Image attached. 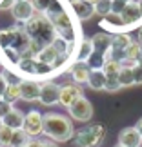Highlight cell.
I'll return each mask as SVG.
<instances>
[{"label": "cell", "mask_w": 142, "mask_h": 147, "mask_svg": "<svg viewBox=\"0 0 142 147\" xmlns=\"http://www.w3.org/2000/svg\"><path fill=\"white\" fill-rule=\"evenodd\" d=\"M86 2H89V4H96L99 0H86Z\"/></svg>", "instance_id": "74e56055"}, {"label": "cell", "mask_w": 142, "mask_h": 147, "mask_svg": "<svg viewBox=\"0 0 142 147\" xmlns=\"http://www.w3.org/2000/svg\"><path fill=\"white\" fill-rule=\"evenodd\" d=\"M69 115H71L73 120H77V122H88V120H91V116H93V105H91V102H89L88 98L80 96L75 104L69 107Z\"/></svg>", "instance_id": "5b68a950"}, {"label": "cell", "mask_w": 142, "mask_h": 147, "mask_svg": "<svg viewBox=\"0 0 142 147\" xmlns=\"http://www.w3.org/2000/svg\"><path fill=\"white\" fill-rule=\"evenodd\" d=\"M0 123L7 125L9 129H22V123H24V115L18 111V109H11L7 115H4L0 118Z\"/></svg>", "instance_id": "9a60e30c"}, {"label": "cell", "mask_w": 142, "mask_h": 147, "mask_svg": "<svg viewBox=\"0 0 142 147\" xmlns=\"http://www.w3.org/2000/svg\"><path fill=\"white\" fill-rule=\"evenodd\" d=\"M29 136L22 131V129H15L13 131V136H11V144H9V147H24L27 142H29Z\"/></svg>", "instance_id": "cb8c5ba5"}, {"label": "cell", "mask_w": 142, "mask_h": 147, "mask_svg": "<svg viewBox=\"0 0 142 147\" xmlns=\"http://www.w3.org/2000/svg\"><path fill=\"white\" fill-rule=\"evenodd\" d=\"M135 129H137V131L140 133V136H142V118H140L137 123H135Z\"/></svg>", "instance_id": "d590c367"}, {"label": "cell", "mask_w": 142, "mask_h": 147, "mask_svg": "<svg viewBox=\"0 0 142 147\" xmlns=\"http://www.w3.org/2000/svg\"><path fill=\"white\" fill-rule=\"evenodd\" d=\"M118 82H120L122 87H128V86H133V84H135L133 67L131 65H122L120 67V71H118Z\"/></svg>", "instance_id": "603a6c76"}, {"label": "cell", "mask_w": 142, "mask_h": 147, "mask_svg": "<svg viewBox=\"0 0 142 147\" xmlns=\"http://www.w3.org/2000/svg\"><path fill=\"white\" fill-rule=\"evenodd\" d=\"M139 65H142V55H140V58H139V62H137Z\"/></svg>", "instance_id": "f35d334b"}, {"label": "cell", "mask_w": 142, "mask_h": 147, "mask_svg": "<svg viewBox=\"0 0 142 147\" xmlns=\"http://www.w3.org/2000/svg\"><path fill=\"white\" fill-rule=\"evenodd\" d=\"M142 144V136L135 127H126L118 134V145L124 147H139Z\"/></svg>", "instance_id": "7c38bea8"}, {"label": "cell", "mask_w": 142, "mask_h": 147, "mask_svg": "<svg viewBox=\"0 0 142 147\" xmlns=\"http://www.w3.org/2000/svg\"><path fill=\"white\" fill-rule=\"evenodd\" d=\"M95 5V13L100 15V16H106L111 13V0H99Z\"/></svg>", "instance_id": "4316f807"}, {"label": "cell", "mask_w": 142, "mask_h": 147, "mask_svg": "<svg viewBox=\"0 0 142 147\" xmlns=\"http://www.w3.org/2000/svg\"><path fill=\"white\" fill-rule=\"evenodd\" d=\"M58 94H60V86L55 84L53 80H46L40 86V96L38 102L46 107H51L55 104H58Z\"/></svg>", "instance_id": "52a82bcc"}, {"label": "cell", "mask_w": 142, "mask_h": 147, "mask_svg": "<svg viewBox=\"0 0 142 147\" xmlns=\"http://www.w3.org/2000/svg\"><path fill=\"white\" fill-rule=\"evenodd\" d=\"M93 53V44H91V38H84V40L78 42V46L75 47V53H73V58L75 60H80V62H86Z\"/></svg>", "instance_id": "ac0fdd59"}, {"label": "cell", "mask_w": 142, "mask_h": 147, "mask_svg": "<svg viewBox=\"0 0 142 147\" xmlns=\"http://www.w3.org/2000/svg\"><path fill=\"white\" fill-rule=\"evenodd\" d=\"M11 15L16 22H27L35 16V5L31 0H16L11 7Z\"/></svg>", "instance_id": "ba28073f"}, {"label": "cell", "mask_w": 142, "mask_h": 147, "mask_svg": "<svg viewBox=\"0 0 142 147\" xmlns=\"http://www.w3.org/2000/svg\"><path fill=\"white\" fill-rule=\"evenodd\" d=\"M100 26L107 31H115V33H124L128 29L126 24H124V20L120 18V15H115V13H109V15L102 16Z\"/></svg>", "instance_id": "5bb4252c"}, {"label": "cell", "mask_w": 142, "mask_h": 147, "mask_svg": "<svg viewBox=\"0 0 142 147\" xmlns=\"http://www.w3.org/2000/svg\"><path fill=\"white\" fill-rule=\"evenodd\" d=\"M140 55H142V44L137 42V40H133V42L126 47V60L122 62V65H131V67H133V65L139 62Z\"/></svg>", "instance_id": "e0dca14e"}, {"label": "cell", "mask_w": 142, "mask_h": 147, "mask_svg": "<svg viewBox=\"0 0 142 147\" xmlns=\"http://www.w3.org/2000/svg\"><path fill=\"white\" fill-rule=\"evenodd\" d=\"M82 96V89L77 82H71V84H64L60 86V94H58V104L64 105V107H69L75 104V102Z\"/></svg>", "instance_id": "8992f818"}, {"label": "cell", "mask_w": 142, "mask_h": 147, "mask_svg": "<svg viewBox=\"0 0 142 147\" xmlns=\"http://www.w3.org/2000/svg\"><path fill=\"white\" fill-rule=\"evenodd\" d=\"M133 78H135V84H142V65L139 64L133 65Z\"/></svg>", "instance_id": "4dcf8cb0"}, {"label": "cell", "mask_w": 142, "mask_h": 147, "mask_svg": "<svg viewBox=\"0 0 142 147\" xmlns=\"http://www.w3.org/2000/svg\"><path fill=\"white\" fill-rule=\"evenodd\" d=\"M106 136V129L100 123H91L88 127H82L80 131L73 134L78 147H96Z\"/></svg>", "instance_id": "3957f363"}, {"label": "cell", "mask_w": 142, "mask_h": 147, "mask_svg": "<svg viewBox=\"0 0 142 147\" xmlns=\"http://www.w3.org/2000/svg\"><path fill=\"white\" fill-rule=\"evenodd\" d=\"M11 136H13V129H9L7 125L0 123V147H9Z\"/></svg>", "instance_id": "484cf974"}, {"label": "cell", "mask_w": 142, "mask_h": 147, "mask_svg": "<svg viewBox=\"0 0 142 147\" xmlns=\"http://www.w3.org/2000/svg\"><path fill=\"white\" fill-rule=\"evenodd\" d=\"M58 51L55 49V46L53 44H49V46H44L42 49H40V53L37 55V60L38 62H42V64H49V65H53L55 64V60L58 58Z\"/></svg>", "instance_id": "ffe728a7"}, {"label": "cell", "mask_w": 142, "mask_h": 147, "mask_svg": "<svg viewBox=\"0 0 142 147\" xmlns=\"http://www.w3.org/2000/svg\"><path fill=\"white\" fill-rule=\"evenodd\" d=\"M86 84L93 89V91H100V89H104L106 87V75H104V71H102V69H91Z\"/></svg>", "instance_id": "d6986e66"}, {"label": "cell", "mask_w": 142, "mask_h": 147, "mask_svg": "<svg viewBox=\"0 0 142 147\" xmlns=\"http://www.w3.org/2000/svg\"><path fill=\"white\" fill-rule=\"evenodd\" d=\"M69 4L78 20H88L95 15V5L86 2V0H69Z\"/></svg>", "instance_id": "4fadbf2b"}, {"label": "cell", "mask_w": 142, "mask_h": 147, "mask_svg": "<svg viewBox=\"0 0 142 147\" xmlns=\"http://www.w3.org/2000/svg\"><path fill=\"white\" fill-rule=\"evenodd\" d=\"M7 78H5V75H0V96H4V91L5 87H7Z\"/></svg>", "instance_id": "d6a6232c"}, {"label": "cell", "mask_w": 142, "mask_h": 147, "mask_svg": "<svg viewBox=\"0 0 142 147\" xmlns=\"http://www.w3.org/2000/svg\"><path fill=\"white\" fill-rule=\"evenodd\" d=\"M44 134L53 142H67L73 138V125L71 120L58 113H48L44 115Z\"/></svg>", "instance_id": "6da1fadb"}, {"label": "cell", "mask_w": 142, "mask_h": 147, "mask_svg": "<svg viewBox=\"0 0 142 147\" xmlns=\"http://www.w3.org/2000/svg\"><path fill=\"white\" fill-rule=\"evenodd\" d=\"M131 36L128 35V33H115V35L111 36V47L113 49H122L126 51V47L131 44Z\"/></svg>", "instance_id": "7402d4cb"}, {"label": "cell", "mask_w": 142, "mask_h": 147, "mask_svg": "<svg viewBox=\"0 0 142 147\" xmlns=\"http://www.w3.org/2000/svg\"><path fill=\"white\" fill-rule=\"evenodd\" d=\"M120 82H118V76H106V91L109 93H117L118 89H120Z\"/></svg>", "instance_id": "83f0119b"}, {"label": "cell", "mask_w": 142, "mask_h": 147, "mask_svg": "<svg viewBox=\"0 0 142 147\" xmlns=\"http://www.w3.org/2000/svg\"><path fill=\"white\" fill-rule=\"evenodd\" d=\"M40 86L42 84L33 78H24L20 80V98L26 102H35L40 96Z\"/></svg>", "instance_id": "9c48e42d"}, {"label": "cell", "mask_w": 142, "mask_h": 147, "mask_svg": "<svg viewBox=\"0 0 142 147\" xmlns=\"http://www.w3.org/2000/svg\"><path fill=\"white\" fill-rule=\"evenodd\" d=\"M38 147H58V145H56V142H53V140H40Z\"/></svg>", "instance_id": "836d02e7"}, {"label": "cell", "mask_w": 142, "mask_h": 147, "mask_svg": "<svg viewBox=\"0 0 142 147\" xmlns=\"http://www.w3.org/2000/svg\"><path fill=\"white\" fill-rule=\"evenodd\" d=\"M69 75L73 78V82L77 84H86L88 82V76L91 73V67L88 65V62H80V60H75L73 64L69 65Z\"/></svg>", "instance_id": "8fae6325"}, {"label": "cell", "mask_w": 142, "mask_h": 147, "mask_svg": "<svg viewBox=\"0 0 142 147\" xmlns=\"http://www.w3.org/2000/svg\"><path fill=\"white\" fill-rule=\"evenodd\" d=\"M38 144H40V140H29L24 147H38Z\"/></svg>", "instance_id": "e575fe53"}, {"label": "cell", "mask_w": 142, "mask_h": 147, "mask_svg": "<svg viewBox=\"0 0 142 147\" xmlns=\"http://www.w3.org/2000/svg\"><path fill=\"white\" fill-rule=\"evenodd\" d=\"M126 0H111V13H115V15H120L124 7H126Z\"/></svg>", "instance_id": "f546056e"}, {"label": "cell", "mask_w": 142, "mask_h": 147, "mask_svg": "<svg viewBox=\"0 0 142 147\" xmlns=\"http://www.w3.org/2000/svg\"><path fill=\"white\" fill-rule=\"evenodd\" d=\"M26 33L29 35V38L33 42L40 44V46H49L51 42L56 38V29L53 27L51 20L48 18L46 15H35L31 20L26 22Z\"/></svg>", "instance_id": "7a4b0ae2"}, {"label": "cell", "mask_w": 142, "mask_h": 147, "mask_svg": "<svg viewBox=\"0 0 142 147\" xmlns=\"http://www.w3.org/2000/svg\"><path fill=\"white\" fill-rule=\"evenodd\" d=\"M16 0H0V11H11Z\"/></svg>", "instance_id": "1f68e13d"}, {"label": "cell", "mask_w": 142, "mask_h": 147, "mask_svg": "<svg viewBox=\"0 0 142 147\" xmlns=\"http://www.w3.org/2000/svg\"><path fill=\"white\" fill-rule=\"evenodd\" d=\"M120 67H122L120 62L107 58L106 64H104V67H102V71H104L106 76H118V71H120Z\"/></svg>", "instance_id": "d4e9b609"}, {"label": "cell", "mask_w": 142, "mask_h": 147, "mask_svg": "<svg viewBox=\"0 0 142 147\" xmlns=\"http://www.w3.org/2000/svg\"><path fill=\"white\" fill-rule=\"evenodd\" d=\"M33 5H35V11H38V13H44L46 15L48 13V9L53 5L55 0H31Z\"/></svg>", "instance_id": "f1b7e54d"}, {"label": "cell", "mask_w": 142, "mask_h": 147, "mask_svg": "<svg viewBox=\"0 0 142 147\" xmlns=\"http://www.w3.org/2000/svg\"><path fill=\"white\" fill-rule=\"evenodd\" d=\"M120 18L124 20V24H126L128 29H131L133 26H137L142 20V11L139 7V4L137 2H128L124 11L120 13Z\"/></svg>", "instance_id": "30bf717a"}, {"label": "cell", "mask_w": 142, "mask_h": 147, "mask_svg": "<svg viewBox=\"0 0 142 147\" xmlns=\"http://www.w3.org/2000/svg\"><path fill=\"white\" fill-rule=\"evenodd\" d=\"M137 42H140V44H142V26L139 27V31H137Z\"/></svg>", "instance_id": "8d00e7d4"}, {"label": "cell", "mask_w": 142, "mask_h": 147, "mask_svg": "<svg viewBox=\"0 0 142 147\" xmlns=\"http://www.w3.org/2000/svg\"><path fill=\"white\" fill-rule=\"evenodd\" d=\"M139 147H142V144H140V145H139Z\"/></svg>", "instance_id": "60d3db41"}, {"label": "cell", "mask_w": 142, "mask_h": 147, "mask_svg": "<svg viewBox=\"0 0 142 147\" xmlns=\"http://www.w3.org/2000/svg\"><path fill=\"white\" fill-rule=\"evenodd\" d=\"M117 147H124V145H117Z\"/></svg>", "instance_id": "ab89813d"}, {"label": "cell", "mask_w": 142, "mask_h": 147, "mask_svg": "<svg viewBox=\"0 0 142 147\" xmlns=\"http://www.w3.org/2000/svg\"><path fill=\"white\" fill-rule=\"evenodd\" d=\"M22 131L29 138H35L44 133V116L40 115V111H29L27 115H24Z\"/></svg>", "instance_id": "277c9868"}, {"label": "cell", "mask_w": 142, "mask_h": 147, "mask_svg": "<svg viewBox=\"0 0 142 147\" xmlns=\"http://www.w3.org/2000/svg\"><path fill=\"white\" fill-rule=\"evenodd\" d=\"M2 98L9 104H15L16 100H20V82H9Z\"/></svg>", "instance_id": "44dd1931"}, {"label": "cell", "mask_w": 142, "mask_h": 147, "mask_svg": "<svg viewBox=\"0 0 142 147\" xmlns=\"http://www.w3.org/2000/svg\"><path fill=\"white\" fill-rule=\"evenodd\" d=\"M91 44H93V51L107 56L109 47H111V35H107V33H99V35H95L91 38Z\"/></svg>", "instance_id": "2e32d148"}]
</instances>
